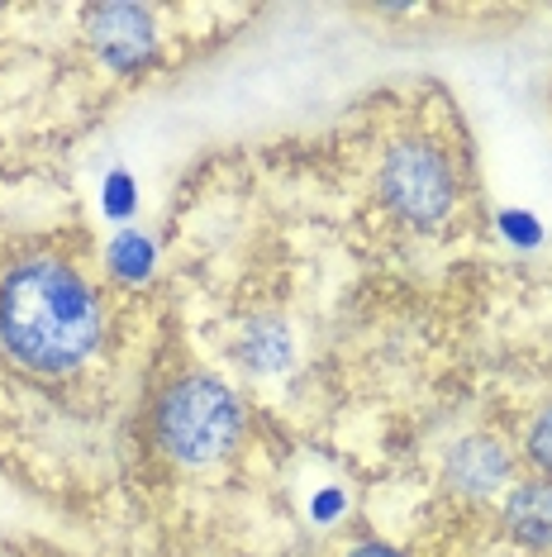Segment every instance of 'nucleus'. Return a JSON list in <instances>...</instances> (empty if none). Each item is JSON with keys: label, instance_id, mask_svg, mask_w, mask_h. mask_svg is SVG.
Here are the masks:
<instances>
[{"label": "nucleus", "instance_id": "nucleus-2", "mask_svg": "<svg viewBox=\"0 0 552 557\" xmlns=\"http://www.w3.org/2000/svg\"><path fill=\"white\" fill-rule=\"evenodd\" d=\"M158 448L177 467H215L243 438V405L219 376H181L158 400Z\"/></svg>", "mask_w": 552, "mask_h": 557}, {"label": "nucleus", "instance_id": "nucleus-5", "mask_svg": "<svg viewBox=\"0 0 552 557\" xmlns=\"http://www.w3.org/2000/svg\"><path fill=\"white\" fill-rule=\"evenodd\" d=\"M505 524L529 548H552V481H529V486L510 491Z\"/></svg>", "mask_w": 552, "mask_h": 557}, {"label": "nucleus", "instance_id": "nucleus-11", "mask_svg": "<svg viewBox=\"0 0 552 557\" xmlns=\"http://www.w3.org/2000/svg\"><path fill=\"white\" fill-rule=\"evenodd\" d=\"M343 491H319V496L315 500H310V515H315L319 519V524H334V519L338 515H343Z\"/></svg>", "mask_w": 552, "mask_h": 557}, {"label": "nucleus", "instance_id": "nucleus-1", "mask_svg": "<svg viewBox=\"0 0 552 557\" xmlns=\"http://www.w3.org/2000/svg\"><path fill=\"white\" fill-rule=\"evenodd\" d=\"M105 344V296L58 252H24L0 272V352L29 376H72Z\"/></svg>", "mask_w": 552, "mask_h": 557}, {"label": "nucleus", "instance_id": "nucleus-4", "mask_svg": "<svg viewBox=\"0 0 552 557\" xmlns=\"http://www.w3.org/2000/svg\"><path fill=\"white\" fill-rule=\"evenodd\" d=\"M86 34L110 72H138L158 58V10L148 5H91Z\"/></svg>", "mask_w": 552, "mask_h": 557}, {"label": "nucleus", "instance_id": "nucleus-12", "mask_svg": "<svg viewBox=\"0 0 552 557\" xmlns=\"http://www.w3.org/2000/svg\"><path fill=\"white\" fill-rule=\"evenodd\" d=\"M348 557H400V553L391 548V543H376V539H372V543H357V548L348 553Z\"/></svg>", "mask_w": 552, "mask_h": 557}, {"label": "nucleus", "instance_id": "nucleus-6", "mask_svg": "<svg viewBox=\"0 0 552 557\" xmlns=\"http://www.w3.org/2000/svg\"><path fill=\"white\" fill-rule=\"evenodd\" d=\"M453 476H457V486H467L481 496V491H495L500 481L510 476V458L495 448V443L476 438L462 453H453Z\"/></svg>", "mask_w": 552, "mask_h": 557}, {"label": "nucleus", "instance_id": "nucleus-3", "mask_svg": "<svg viewBox=\"0 0 552 557\" xmlns=\"http://www.w3.org/2000/svg\"><path fill=\"white\" fill-rule=\"evenodd\" d=\"M381 191L391 210L410 224H434L453 210L457 200V168L434 138H400L386 153L381 168Z\"/></svg>", "mask_w": 552, "mask_h": 557}, {"label": "nucleus", "instance_id": "nucleus-9", "mask_svg": "<svg viewBox=\"0 0 552 557\" xmlns=\"http://www.w3.org/2000/svg\"><path fill=\"white\" fill-rule=\"evenodd\" d=\"M500 234H505V244H514L519 252H534L543 244V224H538L534 210H505L500 214Z\"/></svg>", "mask_w": 552, "mask_h": 557}, {"label": "nucleus", "instance_id": "nucleus-7", "mask_svg": "<svg viewBox=\"0 0 552 557\" xmlns=\"http://www.w3.org/2000/svg\"><path fill=\"white\" fill-rule=\"evenodd\" d=\"M105 262L124 286H134V282H148V276H153L158 248L143 230H129V224H124V230L115 234V244H110V252H105Z\"/></svg>", "mask_w": 552, "mask_h": 557}, {"label": "nucleus", "instance_id": "nucleus-8", "mask_svg": "<svg viewBox=\"0 0 552 557\" xmlns=\"http://www.w3.org/2000/svg\"><path fill=\"white\" fill-rule=\"evenodd\" d=\"M100 210H105V220H115V224H129L134 220V210H138V182H134V172L115 168V172L105 176V186H100Z\"/></svg>", "mask_w": 552, "mask_h": 557}, {"label": "nucleus", "instance_id": "nucleus-10", "mask_svg": "<svg viewBox=\"0 0 552 557\" xmlns=\"http://www.w3.org/2000/svg\"><path fill=\"white\" fill-rule=\"evenodd\" d=\"M529 462L552 476V410L538 414V424L529 429Z\"/></svg>", "mask_w": 552, "mask_h": 557}]
</instances>
